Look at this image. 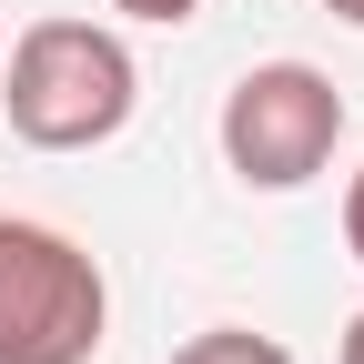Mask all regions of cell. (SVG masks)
Instances as JSON below:
<instances>
[{
  "label": "cell",
  "mask_w": 364,
  "mask_h": 364,
  "mask_svg": "<svg viewBox=\"0 0 364 364\" xmlns=\"http://www.w3.org/2000/svg\"><path fill=\"white\" fill-rule=\"evenodd\" d=\"M344 142V91L314 61H253L223 91V162L253 193H304Z\"/></svg>",
  "instance_id": "3957f363"
},
{
  "label": "cell",
  "mask_w": 364,
  "mask_h": 364,
  "mask_svg": "<svg viewBox=\"0 0 364 364\" xmlns=\"http://www.w3.org/2000/svg\"><path fill=\"white\" fill-rule=\"evenodd\" d=\"M344 253H354V263H364V172H354V182H344Z\"/></svg>",
  "instance_id": "8992f818"
},
{
  "label": "cell",
  "mask_w": 364,
  "mask_h": 364,
  "mask_svg": "<svg viewBox=\"0 0 364 364\" xmlns=\"http://www.w3.org/2000/svg\"><path fill=\"white\" fill-rule=\"evenodd\" d=\"M142 102V71H132L122 31L102 21H31L0 61V112L31 152H91L112 142Z\"/></svg>",
  "instance_id": "6da1fadb"
},
{
  "label": "cell",
  "mask_w": 364,
  "mask_h": 364,
  "mask_svg": "<svg viewBox=\"0 0 364 364\" xmlns=\"http://www.w3.org/2000/svg\"><path fill=\"white\" fill-rule=\"evenodd\" d=\"M344 364H364V314H354V324H344Z\"/></svg>",
  "instance_id": "52a82bcc"
},
{
  "label": "cell",
  "mask_w": 364,
  "mask_h": 364,
  "mask_svg": "<svg viewBox=\"0 0 364 364\" xmlns=\"http://www.w3.org/2000/svg\"><path fill=\"white\" fill-rule=\"evenodd\" d=\"M112 334V284L71 233L0 213V364H91Z\"/></svg>",
  "instance_id": "7a4b0ae2"
},
{
  "label": "cell",
  "mask_w": 364,
  "mask_h": 364,
  "mask_svg": "<svg viewBox=\"0 0 364 364\" xmlns=\"http://www.w3.org/2000/svg\"><path fill=\"white\" fill-rule=\"evenodd\" d=\"M112 11H122V21H152V31H182L203 0H112Z\"/></svg>",
  "instance_id": "5b68a950"
},
{
  "label": "cell",
  "mask_w": 364,
  "mask_h": 364,
  "mask_svg": "<svg viewBox=\"0 0 364 364\" xmlns=\"http://www.w3.org/2000/svg\"><path fill=\"white\" fill-rule=\"evenodd\" d=\"M172 364H294L273 334H253V324H213V334H193Z\"/></svg>",
  "instance_id": "277c9868"
},
{
  "label": "cell",
  "mask_w": 364,
  "mask_h": 364,
  "mask_svg": "<svg viewBox=\"0 0 364 364\" xmlns=\"http://www.w3.org/2000/svg\"><path fill=\"white\" fill-rule=\"evenodd\" d=\"M324 11H334V21H354V31H364V0H324Z\"/></svg>",
  "instance_id": "ba28073f"
}]
</instances>
